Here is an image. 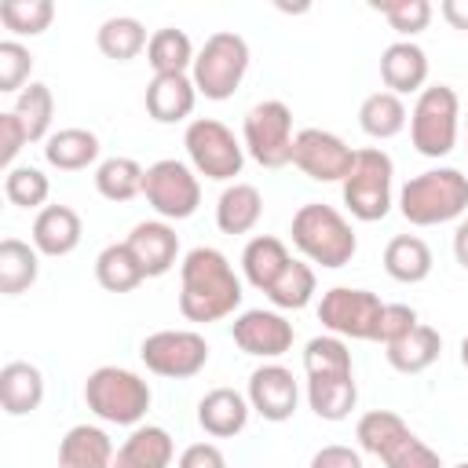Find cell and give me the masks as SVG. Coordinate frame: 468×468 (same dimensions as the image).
Instances as JSON below:
<instances>
[{"mask_svg":"<svg viewBox=\"0 0 468 468\" xmlns=\"http://www.w3.org/2000/svg\"><path fill=\"white\" fill-rule=\"evenodd\" d=\"M143 197L161 219H190L201 205V183L197 172L176 157H161L146 168Z\"/></svg>","mask_w":468,"mask_h":468,"instance_id":"obj_10","label":"cell"},{"mask_svg":"<svg viewBox=\"0 0 468 468\" xmlns=\"http://www.w3.org/2000/svg\"><path fill=\"white\" fill-rule=\"evenodd\" d=\"M241 139L245 150L256 165L263 168H285L292 165V110L282 99H263L256 102L245 121H241Z\"/></svg>","mask_w":468,"mask_h":468,"instance_id":"obj_8","label":"cell"},{"mask_svg":"<svg viewBox=\"0 0 468 468\" xmlns=\"http://www.w3.org/2000/svg\"><path fill=\"white\" fill-rule=\"evenodd\" d=\"M391 176H395V165L380 146L355 150V165L340 183L347 212L362 223L384 219L391 212Z\"/></svg>","mask_w":468,"mask_h":468,"instance_id":"obj_6","label":"cell"},{"mask_svg":"<svg viewBox=\"0 0 468 468\" xmlns=\"http://www.w3.org/2000/svg\"><path fill=\"white\" fill-rule=\"evenodd\" d=\"M439 351H442V336H439V329L417 322L402 340L388 344L384 355H388L391 369H399V373H424V369L439 358Z\"/></svg>","mask_w":468,"mask_h":468,"instance_id":"obj_28","label":"cell"},{"mask_svg":"<svg viewBox=\"0 0 468 468\" xmlns=\"http://www.w3.org/2000/svg\"><path fill=\"white\" fill-rule=\"evenodd\" d=\"M263 216V194L252 183H230L216 201V227L223 234H249Z\"/></svg>","mask_w":468,"mask_h":468,"instance_id":"obj_26","label":"cell"},{"mask_svg":"<svg viewBox=\"0 0 468 468\" xmlns=\"http://www.w3.org/2000/svg\"><path fill=\"white\" fill-rule=\"evenodd\" d=\"M453 468H468V461H461V464H453Z\"/></svg>","mask_w":468,"mask_h":468,"instance_id":"obj_51","label":"cell"},{"mask_svg":"<svg viewBox=\"0 0 468 468\" xmlns=\"http://www.w3.org/2000/svg\"><path fill=\"white\" fill-rule=\"evenodd\" d=\"M384 300L369 289H351V285H333L329 292H322L318 303V322L333 333V336H351V340H373L377 333V318H380Z\"/></svg>","mask_w":468,"mask_h":468,"instance_id":"obj_12","label":"cell"},{"mask_svg":"<svg viewBox=\"0 0 468 468\" xmlns=\"http://www.w3.org/2000/svg\"><path fill=\"white\" fill-rule=\"evenodd\" d=\"M15 117L22 121L29 143H48V135H51V117H55V95H51V88L40 84V80H29V84L18 91Z\"/></svg>","mask_w":468,"mask_h":468,"instance_id":"obj_34","label":"cell"},{"mask_svg":"<svg viewBox=\"0 0 468 468\" xmlns=\"http://www.w3.org/2000/svg\"><path fill=\"white\" fill-rule=\"evenodd\" d=\"M245 73H249L245 37L234 33V29H219L201 44V51L194 58V69H190V80H194L197 95H205L212 102H223L241 88Z\"/></svg>","mask_w":468,"mask_h":468,"instance_id":"obj_5","label":"cell"},{"mask_svg":"<svg viewBox=\"0 0 468 468\" xmlns=\"http://www.w3.org/2000/svg\"><path fill=\"white\" fill-rule=\"evenodd\" d=\"M139 358L150 373L168 380L197 377L208 362V344L194 329H157L139 344Z\"/></svg>","mask_w":468,"mask_h":468,"instance_id":"obj_11","label":"cell"},{"mask_svg":"<svg viewBox=\"0 0 468 468\" xmlns=\"http://www.w3.org/2000/svg\"><path fill=\"white\" fill-rule=\"evenodd\" d=\"M55 18L51 0H4L0 4V22L15 37H40Z\"/></svg>","mask_w":468,"mask_h":468,"instance_id":"obj_40","label":"cell"},{"mask_svg":"<svg viewBox=\"0 0 468 468\" xmlns=\"http://www.w3.org/2000/svg\"><path fill=\"white\" fill-rule=\"evenodd\" d=\"M249 399L234 388H212L201 402H197V424L212 435V439H230L249 424Z\"/></svg>","mask_w":468,"mask_h":468,"instance_id":"obj_20","label":"cell"},{"mask_svg":"<svg viewBox=\"0 0 468 468\" xmlns=\"http://www.w3.org/2000/svg\"><path fill=\"white\" fill-rule=\"evenodd\" d=\"M461 102L450 84H431L417 95L410 110V139L424 157H446L457 146Z\"/></svg>","mask_w":468,"mask_h":468,"instance_id":"obj_7","label":"cell"},{"mask_svg":"<svg viewBox=\"0 0 468 468\" xmlns=\"http://www.w3.org/2000/svg\"><path fill=\"white\" fill-rule=\"evenodd\" d=\"M241 307V278L212 245H197L179 263V314L186 322H219Z\"/></svg>","mask_w":468,"mask_h":468,"instance_id":"obj_1","label":"cell"},{"mask_svg":"<svg viewBox=\"0 0 468 468\" xmlns=\"http://www.w3.org/2000/svg\"><path fill=\"white\" fill-rule=\"evenodd\" d=\"M380 461H384V468H442V457L413 431H406Z\"/></svg>","mask_w":468,"mask_h":468,"instance_id":"obj_43","label":"cell"},{"mask_svg":"<svg viewBox=\"0 0 468 468\" xmlns=\"http://www.w3.org/2000/svg\"><path fill=\"white\" fill-rule=\"evenodd\" d=\"M37 274H40V252L18 238H4L0 241V292L18 296L37 282Z\"/></svg>","mask_w":468,"mask_h":468,"instance_id":"obj_30","label":"cell"},{"mask_svg":"<svg viewBox=\"0 0 468 468\" xmlns=\"http://www.w3.org/2000/svg\"><path fill=\"white\" fill-rule=\"evenodd\" d=\"M143 179L146 168L135 157H106L95 168V190L106 201H132L135 194H143Z\"/></svg>","mask_w":468,"mask_h":468,"instance_id":"obj_35","label":"cell"},{"mask_svg":"<svg viewBox=\"0 0 468 468\" xmlns=\"http://www.w3.org/2000/svg\"><path fill=\"white\" fill-rule=\"evenodd\" d=\"M95 44H99V51H102L106 58L128 62V58H135V55L150 44V37H146V29H143L139 18H132V15H113V18H106V22L99 26Z\"/></svg>","mask_w":468,"mask_h":468,"instance_id":"obj_32","label":"cell"},{"mask_svg":"<svg viewBox=\"0 0 468 468\" xmlns=\"http://www.w3.org/2000/svg\"><path fill=\"white\" fill-rule=\"evenodd\" d=\"M406 117H410L406 113V102L399 95H391V91H373L358 106V124H362V132L369 139H391V135H399L406 128Z\"/></svg>","mask_w":468,"mask_h":468,"instance_id":"obj_33","label":"cell"},{"mask_svg":"<svg viewBox=\"0 0 468 468\" xmlns=\"http://www.w3.org/2000/svg\"><path fill=\"white\" fill-rule=\"evenodd\" d=\"M95 282L106 289V292H132L146 282L139 260L132 256V249L124 241L117 245H106L99 256H95Z\"/></svg>","mask_w":468,"mask_h":468,"instance_id":"obj_31","label":"cell"},{"mask_svg":"<svg viewBox=\"0 0 468 468\" xmlns=\"http://www.w3.org/2000/svg\"><path fill=\"white\" fill-rule=\"evenodd\" d=\"M289 263H292V256H289L285 241H282V238H271V234H256V238L241 249L245 282L256 285L260 292H267V289L282 278V271H285Z\"/></svg>","mask_w":468,"mask_h":468,"instance_id":"obj_24","label":"cell"},{"mask_svg":"<svg viewBox=\"0 0 468 468\" xmlns=\"http://www.w3.org/2000/svg\"><path fill=\"white\" fill-rule=\"evenodd\" d=\"M113 442L95 424H73L58 442V468H113Z\"/></svg>","mask_w":468,"mask_h":468,"instance_id":"obj_21","label":"cell"},{"mask_svg":"<svg viewBox=\"0 0 468 468\" xmlns=\"http://www.w3.org/2000/svg\"><path fill=\"white\" fill-rule=\"evenodd\" d=\"M307 402L322 420H344L355 402H358V388L355 377H322V380H307Z\"/></svg>","mask_w":468,"mask_h":468,"instance_id":"obj_36","label":"cell"},{"mask_svg":"<svg viewBox=\"0 0 468 468\" xmlns=\"http://www.w3.org/2000/svg\"><path fill=\"white\" fill-rule=\"evenodd\" d=\"M230 333H234V344L256 358H278L292 347V322H285V314L263 311V307L241 311L234 318Z\"/></svg>","mask_w":468,"mask_h":468,"instance_id":"obj_14","label":"cell"},{"mask_svg":"<svg viewBox=\"0 0 468 468\" xmlns=\"http://www.w3.org/2000/svg\"><path fill=\"white\" fill-rule=\"evenodd\" d=\"M296 402H300V388L292 380V369L267 362V366L249 373V406L263 420H271V424L289 420L296 413Z\"/></svg>","mask_w":468,"mask_h":468,"instance_id":"obj_15","label":"cell"},{"mask_svg":"<svg viewBox=\"0 0 468 468\" xmlns=\"http://www.w3.org/2000/svg\"><path fill=\"white\" fill-rule=\"evenodd\" d=\"M373 11H380L402 40L424 33L428 22H431V4L428 0H373Z\"/></svg>","mask_w":468,"mask_h":468,"instance_id":"obj_42","label":"cell"},{"mask_svg":"<svg viewBox=\"0 0 468 468\" xmlns=\"http://www.w3.org/2000/svg\"><path fill=\"white\" fill-rule=\"evenodd\" d=\"M99 135L88 128H58L44 143V161L58 172H80L99 161Z\"/></svg>","mask_w":468,"mask_h":468,"instance_id":"obj_25","label":"cell"},{"mask_svg":"<svg viewBox=\"0 0 468 468\" xmlns=\"http://www.w3.org/2000/svg\"><path fill=\"white\" fill-rule=\"evenodd\" d=\"M176 468H227V457L216 442H194L179 453V464Z\"/></svg>","mask_w":468,"mask_h":468,"instance_id":"obj_47","label":"cell"},{"mask_svg":"<svg viewBox=\"0 0 468 468\" xmlns=\"http://www.w3.org/2000/svg\"><path fill=\"white\" fill-rule=\"evenodd\" d=\"M453 256H457V263L468 271V219H461L457 230H453Z\"/></svg>","mask_w":468,"mask_h":468,"instance_id":"obj_50","label":"cell"},{"mask_svg":"<svg viewBox=\"0 0 468 468\" xmlns=\"http://www.w3.org/2000/svg\"><path fill=\"white\" fill-rule=\"evenodd\" d=\"M292 245L318 267H344L351 263V256L358 252V238L351 230V223L333 208V205H322V201H307L292 212Z\"/></svg>","mask_w":468,"mask_h":468,"instance_id":"obj_2","label":"cell"},{"mask_svg":"<svg viewBox=\"0 0 468 468\" xmlns=\"http://www.w3.org/2000/svg\"><path fill=\"white\" fill-rule=\"evenodd\" d=\"M4 194H7V201L18 205V208H40V205L48 201V194H51V183H48V176H44L40 168H33V165H15V168L4 176Z\"/></svg>","mask_w":468,"mask_h":468,"instance_id":"obj_41","label":"cell"},{"mask_svg":"<svg viewBox=\"0 0 468 468\" xmlns=\"http://www.w3.org/2000/svg\"><path fill=\"white\" fill-rule=\"evenodd\" d=\"M194 58H197V51H194V44H190V37H186L183 29L165 26V29H157V33H150L146 62H150L154 77L186 73V69H194Z\"/></svg>","mask_w":468,"mask_h":468,"instance_id":"obj_29","label":"cell"},{"mask_svg":"<svg viewBox=\"0 0 468 468\" xmlns=\"http://www.w3.org/2000/svg\"><path fill=\"white\" fill-rule=\"evenodd\" d=\"M303 369L307 380H322V377H355L351 369V351L340 336H314L303 347Z\"/></svg>","mask_w":468,"mask_h":468,"instance_id":"obj_37","label":"cell"},{"mask_svg":"<svg viewBox=\"0 0 468 468\" xmlns=\"http://www.w3.org/2000/svg\"><path fill=\"white\" fill-rule=\"evenodd\" d=\"M143 102H146V113L157 124H176V121H186L194 113L197 88L186 73H165V77H154L146 84Z\"/></svg>","mask_w":468,"mask_h":468,"instance_id":"obj_18","label":"cell"},{"mask_svg":"<svg viewBox=\"0 0 468 468\" xmlns=\"http://www.w3.org/2000/svg\"><path fill=\"white\" fill-rule=\"evenodd\" d=\"M80 245V216L69 205H44L33 219V249L40 256H69Z\"/></svg>","mask_w":468,"mask_h":468,"instance_id":"obj_19","label":"cell"},{"mask_svg":"<svg viewBox=\"0 0 468 468\" xmlns=\"http://www.w3.org/2000/svg\"><path fill=\"white\" fill-rule=\"evenodd\" d=\"M413 325H417V311H413L410 303H384V307H380V318H377V333H373V340L388 347V344L402 340Z\"/></svg>","mask_w":468,"mask_h":468,"instance_id":"obj_45","label":"cell"},{"mask_svg":"<svg viewBox=\"0 0 468 468\" xmlns=\"http://www.w3.org/2000/svg\"><path fill=\"white\" fill-rule=\"evenodd\" d=\"M29 69H33L29 48L18 40H0V91L4 95L18 91L29 80Z\"/></svg>","mask_w":468,"mask_h":468,"instance_id":"obj_44","label":"cell"},{"mask_svg":"<svg viewBox=\"0 0 468 468\" xmlns=\"http://www.w3.org/2000/svg\"><path fill=\"white\" fill-rule=\"evenodd\" d=\"M124 245L132 249V256L139 260L146 278H161L176 267L179 256V234L165 223V219H143L132 227V234L124 238Z\"/></svg>","mask_w":468,"mask_h":468,"instance_id":"obj_16","label":"cell"},{"mask_svg":"<svg viewBox=\"0 0 468 468\" xmlns=\"http://www.w3.org/2000/svg\"><path fill=\"white\" fill-rule=\"evenodd\" d=\"M384 271L402 282V285H417L431 274V249L424 238L417 234H399L384 245Z\"/></svg>","mask_w":468,"mask_h":468,"instance_id":"obj_27","label":"cell"},{"mask_svg":"<svg viewBox=\"0 0 468 468\" xmlns=\"http://www.w3.org/2000/svg\"><path fill=\"white\" fill-rule=\"evenodd\" d=\"M176 457L172 435L161 424H139L117 450L113 468H168Z\"/></svg>","mask_w":468,"mask_h":468,"instance_id":"obj_23","label":"cell"},{"mask_svg":"<svg viewBox=\"0 0 468 468\" xmlns=\"http://www.w3.org/2000/svg\"><path fill=\"white\" fill-rule=\"evenodd\" d=\"M314 285H318L314 267H311V263H303V260H292V263L282 271V278L267 289V300H271L278 311H300V307H307V303H311Z\"/></svg>","mask_w":468,"mask_h":468,"instance_id":"obj_38","label":"cell"},{"mask_svg":"<svg viewBox=\"0 0 468 468\" xmlns=\"http://www.w3.org/2000/svg\"><path fill=\"white\" fill-rule=\"evenodd\" d=\"M380 80H384V91L391 95H410V91H424V80H428V55L420 44L413 40H395L384 48L380 55Z\"/></svg>","mask_w":468,"mask_h":468,"instance_id":"obj_17","label":"cell"},{"mask_svg":"<svg viewBox=\"0 0 468 468\" xmlns=\"http://www.w3.org/2000/svg\"><path fill=\"white\" fill-rule=\"evenodd\" d=\"M150 399H154L150 384L121 366H99L84 380V402L106 424H124V428L139 424L150 410Z\"/></svg>","mask_w":468,"mask_h":468,"instance_id":"obj_4","label":"cell"},{"mask_svg":"<svg viewBox=\"0 0 468 468\" xmlns=\"http://www.w3.org/2000/svg\"><path fill=\"white\" fill-rule=\"evenodd\" d=\"M311 468H362V457H358V450L333 442V446H322V450H314V457H311Z\"/></svg>","mask_w":468,"mask_h":468,"instance_id":"obj_48","label":"cell"},{"mask_svg":"<svg viewBox=\"0 0 468 468\" xmlns=\"http://www.w3.org/2000/svg\"><path fill=\"white\" fill-rule=\"evenodd\" d=\"M468 208V176L457 168H428L399 190V212L413 227H439Z\"/></svg>","mask_w":468,"mask_h":468,"instance_id":"obj_3","label":"cell"},{"mask_svg":"<svg viewBox=\"0 0 468 468\" xmlns=\"http://www.w3.org/2000/svg\"><path fill=\"white\" fill-rule=\"evenodd\" d=\"M183 146H186V157H190L197 176L216 179V183H227L234 176H241L245 146L234 139V132L223 121H216V117L190 121L186 132H183Z\"/></svg>","mask_w":468,"mask_h":468,"instance_id":"obj_9","label":"cell"},{"mask_svg":"<svg viewBox=\"0 0 468 468\" xmlns=\"http://www.w3.org/2000/svg\"><path fill=\"white\" fill-rule=\"evenodd\" d=\"M439 11H442V18H446L453 29H464V33H468V0H442Z\"/></svg>","mask_w":468,"mask_h":468,"instance_id":"obj_49","label":"cell"},{"mask_svg":"<svg viewBox=\"0 0 468 468\" xmlns=\"http://www.w3.org/2000/svg\"><path fill=\"white\" fill-rule=\"evenodd\" d=\"M292 165L314 183H344L355 165V150L336 132L303 128L292 143Z\"/></svg>","mask_w":468,"mask_h":468,"instance_id":"obj_13","label":"cell"},{"mask_svg":"<svg viewBox=\"0 0 468 468\" xmlns=\"http://www.w3.org/2000/svg\"><path fill=\"white\" fill-rule=\"evenodd\" d=\"M29 143V135H26V128H22V121L15 117V110H7V113H0V165L11 172L15 168V157H18V150Z\"/></svg>","mask_w":468,"mask_h":468,"instance_id":"obj_46","label":"cell"},{"mask_svg":"<svg viewBox=\"0 0 468 468\" xmlns=\"http://www.w3.org/2000/svg\"><path fill=\"white\" fill-rule=\"evenodd\" d=\"M44 402V373L33 362H7L0 369V406L7 417H26Z\"/></svg>","mask_w":468,"mask_h":468,"instance_id":"obj_22","label":"cell"},{"mask_svg":"<svg viewBox=\"0 0 468 468\" xmlns=\"http://www.w3.org/2000/svg\"><path fill=\"white\" fill-rule=\"evenodd\" d=\"M406 431H410V428H406V420H402L399 413H391V410H369V413L358 417L355 439H358V446H362L366 453L384 457Z\"/></svg>","mask_w":468,"mask_h":468,"instance_id":"obj_39","label":"cell"}]
</instances>
